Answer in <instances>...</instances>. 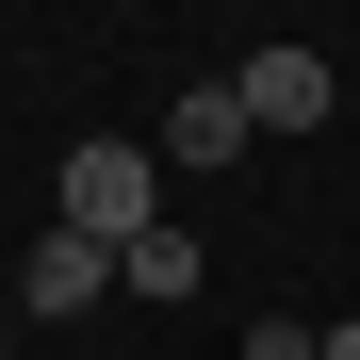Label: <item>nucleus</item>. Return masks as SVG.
<instances>
[{"instance_id": "0eeeda50", "label": "nucleus", "mask_w": 360, "mask_h": 360, "mask_svg": "<svg viewBox=\"0 0 360 360\" xmlns=\"http://www.w3.org/2000/svg\"><path fill=\"white\" fill-rule=\"evenodd\" d=\"M311 360H360V311H328V328H311Z\"/></svg>"}, {"instance_id": "423d86ee", "label": "nucleus", "mask_w": 360, "mask_h": 360, "mask_svg": "<svg viewBox=\"0 0 360 360\" xmlns=\"http://www.w3.org/2000/svg\"><path fill=\"white\" fill-rule=\"evenodd\" d=\"M246 360H311V311H246Z\"/></svg>"}, {"instance_id": "f257e3e1", "label": "nucleus", "mask_w": 360, "mask_h": 360, "mask_svg": "<svg viewBox=\"0 0 360 360\" xmlns=\"http://www.w3.org/2000/svg\"><path fill=\"white\" fill-rule=\"evenodd\" d=\"M49 197H66L49 229H82V246L131 262L148 229H164V148H66V180H49Z\"/></svg>"}, {"instance_id": "f03ea898", "label": "nucleus", "mask_w": 360, "mask_h": 360, "mask_svg": "<svg viewBox=\"0 0 360 360\" xmlns=\"http://www.w3.org/2000/svg\"><path fill=\"white\" fill-rule=\"evenodd\" d=\"M229 98H246V131H311V115H328V49H246Z\"/></svg>"}, {"instance_id": "7ed1b4c3", "label": "nucleus", "mask_w": 360, "mask_h": 360, "mask_svg": "<svg viewBox=\"0 0 360 360\" xmlns=\"http://www.w3.org/2000/svg\"><path fill=\"white\" fill-rule=\"evenodd\" d=\"M98 295H115V246H82V229H49L17 262V311H98Z\"/></svg>"}, {"instance_id": "20e7f679", "label": "nucleus", "mask_w": 360, "mask_h": 360, "mask_svg": "<svg viewBox=\"0 0 360 360\" xmlns=\"http://www.w3.org/2000/svg\"><path fill=\"white\" fill-rule=\"evenodd\" d=\"M262 131H246V98H229V82H197V98H180L164 115V164H246Z\"/></svg>"}, {"instance_id": "39448f33", "label": "nucleus", "mask_w": 360, "mask_h": 360, "mask_svg": "<svg viewBox=\"0 0 360 360\" xmlns=\"http://www.w3.org/2000/svg\"><path fill=\"white\" fill-rule=\"evenodd\" d=\"M115 295H197V229H180V213H164V229H148V246H131V262H115Z\"/></svg>"}]
</instances>
